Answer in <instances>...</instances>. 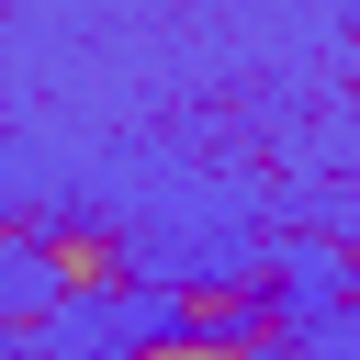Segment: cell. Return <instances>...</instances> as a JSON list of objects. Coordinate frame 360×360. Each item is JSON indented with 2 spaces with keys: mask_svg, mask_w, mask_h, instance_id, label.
Masks as SVG:
<instances>
[{
  "mask_svg": "<svg viewBox=\"0 0 360 360\" xmlns=\"http://www.w3.org/2000/svg\"><path fill=\"white\" fill-rule=\"evenodd\" d=\"M34 270H45V304H56V315H68V304H124V292H135V259H124L112 225H45V236H34Z\"/></svg>",
  "mask_w": 360,
  "mask_h": 360,
  "instance_id": "obj_1",
  "label": "cell"
},
{
  "mask_svg": "<svg viewBox=\"0 0 360 360\" xmlns=\"http://www.w3.org/2000/svg\"><path fill=\"white\" fill-rule=\"evenodd\" d=\"M45 326H56L45 281H34V292H0V349H11V360H34V349H45Z\"/></svg>",
  "mask_w": 360,
  "mask_h": 360,
  "instance_id": "obj_2",
  "label": "cell"
},
{
  "mask_svg": "<svg viewBox=\"0 0 360 360\" xmlns=\"http://www.w3.org/2000/svg\"><path fill=\"white\" fill-rule=\"evenodd\" d=\"M11 248H34V236H22V225H11V214H0V259H11Z\"/></svg>",
  "mask_w": 360,
  "mask_h": 360,
  "instance_id": "obj_3",
  "label": "cell"
},
{
  "mask_svg": "<svg viewBox=\"0 0 360 360\" xmlns=\"http://www.w3.org/2000/svg\"><path fill=\"white\" fill-rule=\"evenodd\" d=\"M281 360H292V349H281Z\"/></svg>",
  "mask_w": 360,
  "mask_h": 360,
  "instance_id": "obj_4",
  "label": "cell"
}]
</instances>
